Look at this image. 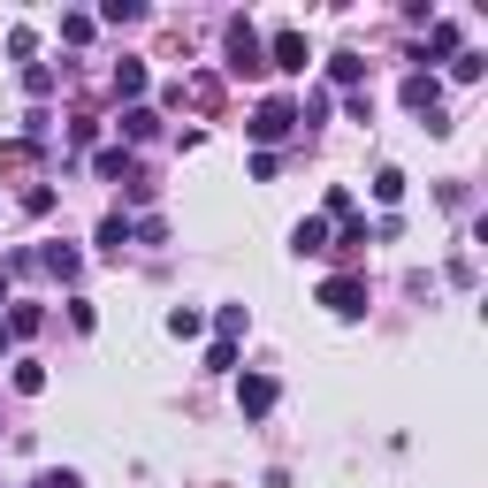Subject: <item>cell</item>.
<instances>
[{
    "mask_svg": "<svg viewBox=\"0 0 488 488\" xmlns=\"http://www.w3.org/2000/svg\"><path fill=\"white\" fill-rule=\"evenodd\" d=\"M321 306L336 321H358V313H367V283H358V275H336V283H321Z\"/></svg>",
    "mask_w": 488,
    "mask_h": 488,
    "instance_id": "cell-1",
    "label": "cell"
},
{
    "mask_svg": "<svg viewBox=\"0 0 488 488\" xmlns=\"http://www.w3.org/2000/svg\"><path fill=\"white\" fill-rule=\"evenodd\" d=\"M244 130H252V138H290V130H298V108H290V99H267Z\"/></svg>",
    "mask_w": 488,
    "mask_h": 488,
    "instance_id": "cell-2",
    "label": "cell"
},
{
    "mask_svg": "<svg viewBox=\"0 0 488 488\" xmlns=\"http://www.w3.org/2000/svg\"><path fill=\"white\" fill-rule=\"evenodd\" d=\"M237 405H244L252 420H260V412L275 405V381H267V374H244V381H237Z\"/></svg>",
    "mask_w": 488,
    "mask_h": 488,
    "instance_id": "cell-3",
    "label": "cell"
},
{
    "mask_svg": "<svg viewBox=\"0 0 488 488\" xmlns=\"http://www.w3.org/2000/svg\"><path fill=\"white\" fill-rule=\"evenodd\" d=\"M306 61H313V54H306V38H298V31H275V69H290V77H298Z\"/></svg>",
    "mask_w": 488,
    "mask_h": 488,
    "instance_id": "cell-4",
    "label": "cell"
},
{
    "mask_svg": "<svg viewBox=\"0 0 488 488\" xmlns=\"http://www.w3.org/2000/svg\"><path fill=\"white\" fill-rule=\"evenodd\" d=\"M435 99H442V84L420 69V77H405V108H420V115H435Z\"/></svg>",
    "mask_w": 488,
    "mask_h": 488,
    "instance_id": "cell-5",
    "label": "cell"
},
{
    "mask_svg": "<svg viewBox=\"0 0 488 488\" xmlns=\"http://www.w3.org/2000/svg\"><path fill=\"white\" fill-rule=\"evenodd\" d=\"M290 244H298V252H328V222H321V214L298 222V229H290Z\"/></svg>",
    "mask_w": 488,
    "mask_h": 488,
    "instance_id": "cell-6",
    "label": "cell"
},
{
    "mask_svg": "<svg viewBox=\"0 0 488 488\" xmlns=\"http://www.w3.org/2000/svg\"><path fill=\"white\" fill-rule=\"evenodd\" d=\"M122 244H130V222L108 214V222H99V252H115V260H122Z\"/></svg>",
    "mask_w": 488,
    "mask_h": 488,
    "instance_id": "cell-7",
    "label": "cell"
},
{
    "mask_svg": "<svg viewBox=\"0 0 488 488\" xmlns=\"http://www.w3.org/2000/svg\"><path fill=\"white\" fill-rule=\"evenodd\" d=\"M115 92H122V99L145 92V61H122V69H115Z\"/></svg>",
    "mask_w": 488,
    "mask_h": 488,
    "instance_id": "cell-8",
    "label": "cell"
},
{
    "mask_svg": "<svg viewBox=\"0 0 488 488\" xmlns=\"http://www.w3.org/2000/svg\"><path fill=\"white\" fill-rule=\"evenodd\" d=\"M153 130H161L153 108H130V115H122V138H153Z\"/></svg>",
    "mask_w": 488,
    "mask_h": 488,
    "instance_id": "cell-9",
    "label": "cell"
},
{
    "mask_svg": "<svg viewBox=\"0 0 488 488\" xmlns=\"http://www.w3.org/2000/svg\"><path fill=\"white\" fill-rule=\"evenodd\" d=\"M374 199L397 206V199H405V176H397V168H381V176H374Z\"/></svg>",
    "mask_w": 488,
    "mask_h": 488,
    "instance_id": "cell-10",
    "label": "cell"
},
{
    "mask_svg": "<svg viewBox=\"0 0 488 488\" xmlns=\"http://www.w3.org/2000/svg\"><path fill=\"white\" fill-rule=\"evenodd\" d=\"M244 328H252V313H244V306H222V344H237Z\"/></svg>",
    "mask_w": 488,
    "mask_h": 488,
    "instance_id": "cell-11",
    "label": "cell"
},
{
    "mask_svg": "<svg viewBox=\"0 0 488 488\" xmlns=\"http://www.w3.org/2000/svg\"><path fill=\"white\" fill-rule=\"evenodd\" d=\"M206 321H199V313H191V306H176V313H168V336H199Z\"/></svg>",
    "mask_w": 488,
    "mask_h": 488,
    "instance_id": "cell-12",
    "label": "cell"
},
{
    "mask_svg": "<svg viewBox=\"0 0 488 488\" xmlns=\"http://www.w3.org/2000/svg\"><path fill=\"white\" fill-rule=\"evenodd\" d=\"M8 336H38V306H16L8 313Z\"/></svg>",
    "mask_w": 488,
    "mask_h": 488,
    "instance_id": "cell-13",
    "label": "cell"
},
{
    "mask_svg": "<svg viewBox=\"0 0 488 488\" xmlns=\"http://www.w3.org/2000/svg\"><path fill=\"white\" fill-rule=\"evenodd\" d=\"M38 488H84V481L69 473V465H61V473H38Z\"/></svg>",
    "mask_w": 488,
    "mask_h": 488,
    "instance_id": "cell-14",
    "label": "cell"
},
{
    "mask_svg": "<svg viewBox=\"0 0 488 488\" xmlns=\"http://www.w3.org/2000/svg\"><path fill=\"white\" fill-rule=\"evenodd\" d=\"M0 306H8V275H0Z\"/></svg>",
    "mask_w": 488,
    "mask_h": 488,
    "instance_id": "cell-15",
    "label": "cell"
}]
</instances>
